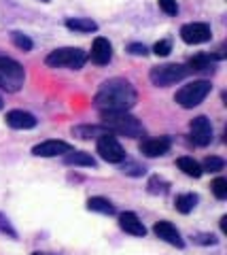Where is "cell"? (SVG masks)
Here are the masks:
<instances>
[{"label":"cell","instance_id":"1","mask_svg":"<svg viewBox=\"0 0 227 255\" xmlns=\"http://www.w3.org/2000/svg\"><path fill=\"white\" fill-rule=\"evenodd\" d=\"M138 94L134 85L125 79H111V81L102 83L98 90L93 105L100 113H111V111H130L136 105Z\"/></svg>","mask_w":227,"mask_h":255},{"label":"cell","instance_id":"2","mask_svg":"<svg viewBox=\"0 0 227 255\" xmlns=\"http://www.w3.org/2000/svg\"><path fill=\"white\" fill-rule=\"evenodd\" d=\"M102 117V126L111 134H119V136L128 138H138L143 136L145 128L134 115H130L128 111H111V113H100Z\"/></svg>","mask_w":227,"mask_h":255},{"label":"cell","instance_id":"3","mask_svg":"<svg viewBox=\"0 0 227 255\" xmlns=\"http://www.w3.org/2000/svg\"><path fill=\"white\" fill-rule=\"evenodd\" d=\"M23 81H26V73H23L21 64L13 58L0 55V90H4L6 94H15L21 90Z\"/></svg>","mask_w":227,"mask_h":255},{"label":"cell","instance_id":"4","mask_svg":"<svg viewBox=\"0 0 227 255\" xmlns=\"http://www.w3.org/2000/svg\"><path fill=\"white\" fill-rule=\"evenodd\" d=\"M210 90H213L210 81H204V79H200V81H191V83L183 85L181 90L176 92L174 100H176L183 109H193V107H198L200 102H204V98L210 94Z\"/></svg>","mask_w":227,"mask_h":255},{"label":"cell","instance_id":"5","mask_svg":"<svg viewBox=\"0 0 227 255\" xmlns=\"http://www.w3.org/2000/svg\"><path fill=\"white\" fill-rule=\"evenodd\" d=\"M85 60H87V53L83 49H76V47H62V49H56L47 55V64L53 68H73L79 70Z\"/></svg>","mask_w":227,"mask_h":255},{"label":"cell","instance_id":"6","mask_svg":"<svg viewBox=\"0 0 227 255\" xmlns=\"http://www.w3.org/2000/svg\"><path fill=\"white\" fill-rule=\"evenodd\" d=\"M187 73H189V68L183 66V64H161V66L151 68L149 77H151L153 85L168 87V85H174L181 81V79H185Z\"/></svg>","mask_w":227,"mask_h":255},{"label":"cell","instance_id":"7","mask_svg":"<svg viewBox=\"0 0 227 255\" xmlns=\"http://www.w3.org/2000/svg\"><path fill=\"white\" fill-rule=\"evenodd\" d=\"M98 153L108 164H121L125 159V151L121 147V142L117 140L111 132H106L98 138Z\"/></svg>","mask_w":227,"mask_h":255},{"label":"cell","instance_id":"8","mask_svg":"<svg viewBox=\"0 0 227 255\" xmlns=\"http://www.w3.org/2000/svg\"><path fill=\"white\" fill-rule=\"evenodd\" d=\"M189 136H191V142L198 147H206L210 145V140H213V124H210V119L200 115L191 119L189 124Z\"/></svg>","mask_w":227,"mask_h":255},{"label":"cell","instance_id":"9","mask_svg":"<svg viewBox=\"0 0 227 255\" xmlns=\"http://www.w3.org/2000/svg\"><path fill=\"white\" fill-rule=\"evenodd\" d=\"M181 38L187 45H202V43H208L210 38H213V32H210L208 23L193 21V23H185L181 28Z\"/></svg>","mask_w":227,"mask_h":255},{"label":"cell","instance_id":"10","mask_svg":"<svg viewBox=\"0 0 227 255\" xmlns=\"http://www.w3.org/2000/svg\"><path fill=\"white\" fill-rule=\"evenodd\" d=\"M153 232L157 238H161V241H166L168 245L172 247H178V249H183L185 247V241L181 238V234H178V230L172 226L170 221H157L153 226Z\"/></svg>","mask_w":227,"mask_h":255},{"label":"cell","instance_id":"11","mask_svg":"<svg viewBox=\"0 0 227 255\" xmlns=\"http://www.w3.org/2000/svg\"><path fill=\"white\" fill-rule=\"evenodd\" d=\"M68 151H73V147L64 140H45L41 145H36L32 149V153L36 157H56V155H64Z\"/></svg>","mask_w":227,"mask_h":255},{"label":"cell","instance_id":"12","mask_svg":"<svg viewBox=\"0 0 227 255\" xmlns=\"http://www.w3.org/2000/svg\"><path fill=\"white\" fill-rule=\"evenodd\" d=\"M89 58H91L93 64H98V66H104V64H108V62H111V58H113L111 43H108L104 36H98L96 41H93V45H91Z\"/></svg>","mask_w":227,"mask_h":255},{"label":"cell","instance_id":"13","mask_svg":"<svg viewBox=\"0 0 227 255\" xmlns=\"http://www.w3.org/2000/svg\"><path fill=\"white\" fill-rule=\"evenodd\" d=\"M170 151V138L168 136H161V138H149L140 142V153L147 155V157H159V155H166Z\"/></svg>","mask_w":227,"mask_h":255},{"label":"cell","instance_id":"14","mask_svg":"<svg viewBox=\"0 0 227 255\" xmlns=\"http://www.w3.org/2000/svg\"><path fill=\"white\" fill-rule=\"evenodd\" d=\"M6 124L15 130H30L36 126V117L28 111H9L6 113Z\"/></svg>","mask_w":227,"mask_h":255},{"label":"cell","instance_id":"15","mask_svg":"<svg viewBox=\"0 0 227 255\" xmlns=\"http://www.w3.org/2000/svg\"><path fill=\"white\" fill-rule=\"evenodd\" d=\"M119 226L123 232H128L132 236H145L147 234V228L143 226V221H140L134 213H121L119 215Z\"/></svg>","mask_w":227,"mask_h":255},{"label":"cell","instance_id":"16","mask_svg":"<svg viewBox=\"0 0 227 255\" xmlns=\"http://www.w3.org/2000/svg\"><path fill=\"white\" fill-rule=\"evenodd\" d=\"M64 164L68 166H89V168H93L96 166V159H93L89 153H85V151H68V153H64Z\"/></svg>","mask_w":227,"mask_h":255},{"label":"cell","instance_id":"17","mask_svg":"<svg viewBox=\"0 0 227 255\" xmlns=\"http://www.w3.org/2000/svg\"><path fill=\"white\" fill-rule=\"evenodd\" d=\"M176 164H178V168L187 174V177H193V179H200L202 172H204V170H202V166L195 162L193 157H178Z\"/></svg>","mask_w":227,"mask_h":255},{"label":"cell","instance_id":"18","mask_svg":"<svg viewBox=\"0 0 227 255\" xmlns=\"http://www.w3.org/2000/svg\"><path fill=\"white\" fill-rule=\"evenodd\" d=\"M106 132L108 130L104 126H76V128H73V134H76V136L83 138V140L102 136V134H106Z\"/></svg>","mask_w":227,"mask_h":255},{"label":"cell","instance_id":"19","mask_svg":"<svg viewBox=\"0 0 227 255\" xmlns=\"http://www.w3.org/2000/svg\"><path fill=\"white\" fill-rule=\"evenodd\" d=\"M217 60H219L217 55H204V53H200V55H195V58L189 60V70H213Z\"/></svg>","mask_w":227,"mask_h":255},{"label":"cell","instance_id":"20","mask_svg":"<svg viewBox=\"0 0 227 255\" xmlns=\"http://www.w3.org/2000/svg\"><path fill=\"white\" fill-rule=\"evenodd\" d=\"M66 28L68 30H75V32H96L98 30V23L87 19V17H75V19H68L66 21Z\"/></svg>","mask_w":227,"mask_h":255},{"label":"cell","instance_id":"21","mask_svg":"<svg viewBox=\"0 0 227 255\" xmlns=\"http://www.w3.org/2000/svg\"><path fill=\"white\" fill-rule=\"evenodd\" d=\"M195 204H198V196L195 194H181V196H176V200H174V206H176V211L178 213H191L195 209Z\"/></svg>","mask_w":227,"mask_h":255},{"label":"cell","instance_id":"22","mask_svg":"<svg viewBox=\"0 0 227 255\" xmlns=\"http://www.w3.org/2000/svg\"><path fill=\"white\" fill-rule=\"evenodd\" d=\"M87 209L93 211V213H102V215H113L115 213V206L108 202L106 198H100V196L89 198V200H87Z\"/></svg>","mask_w":227,"mask_h":255},{"label":"cell","instance_id":"23","mask_svg":"<svg viewBox=\"0 0 227 255\" xmlns=\"http://www.w3.org/2000/svg\"><path fill=\"white\" fill-rule=\"evenodd\" d=\"M210 189H213V194H215L217 200H225V198H227V179H223V177L215 179L213 185H210Z\"/></svg>","mask_w":227,"mask_h":255},{"label":"cell","instance_id":"24","mask_svg":"<svg viewBox=\"0 0 227 255\" xmlns=\"http://www.w3.org/2000/svg\"><path fill=\"white\" fill-rule=\"evenodd\" d=\"M223 166L225 162L221 157H217V155H210L204 159V166H202V170H208V172H219V170H223Z\"/></svg>","mask_w":227,"mask_h":255},{"label":"cell","instance_id":"25","mask_svg":"<svg viewBox=\"0 0 227 255\" xmlns=\"http://www.w3.org/2000/svg\"><path fill=\"white\" fill-rule=\"evenodd\" d=\"M168 181H163L161 177H151V181H149V191L151 194H166L168 191Z\"/></svg>","mask_w":227,"mask_h":255},{"label":"cell","instance_id":"26","mask_svg":"<svg viewBox=\"0 0 227 255\" xmlns=\"http://www.w3.org/2000/svg\"><path fill=\"white\" fill-rule=\"evenodd\" d=\"M11 38H13L15 47H19L21 51H30V49L34 47V45H32V41H30V38H28L26 34H21V32H13Z\"/></svg>","mask_w":227,"mask_h":255},{"label":"cell","instance_id":"27","mask_svg":"<svg viewBox=\"0 0 227 255\" xmlns=\"http://www.w3.org/2000/svg\"><path fill=\"white\" fill-rule=\"evenodd\" d=\"M121 170L125 174H132V177H143V174H145L143 166L136 164V162H128V159H123V162H121Z\"/></svg>","mask_w":227,"mask_h":255},{"label":"cell","instance_id":"28","mask_svg":"<svg viewBox=\"0 0 227 255\" xmlns=\"http://www.w3.org/2000/svg\"><path fill=\"white\" fill-rule=\"evenodd\" d=\"M159 9L166 15H176L178 4H176V0H159Z\"/></svg>","mask_w":227,"mask_h":255},{"label":"cell","instance_id":"29","mask_svg":"<svg viewBox=\"0 0 227 255\" xmlns=\"http://www.w3.org/2000/svg\"><path fill=\"white\" fill-rule=\"evenodd\" d=\"M170 51H172L170 41H159V43H155V47H153V53L155 55H161V58H166Z\"/></svg>","mask_w":227,"mask_h":255},{"label":"cell","instance_id":"30","mask_svg":"<svg viewBox=\"0 0 227 255\" xmlns=\"http://www.w3.org/2000/svg\"><path fill=\"white\" fill-rule=\"evenodd\" d=\"M0 230H2V232H4V234H9L11 238H15V236H17V232H15V230L11 228V223H9V219H6V217H4V215H2V213H0Z\"/></svg>","mask_w":227,"mask_h":255},{"label":"cell","instance_id":"31","mask_svg":"<svg viewBox=\"0 0 227 255\" xmlns=\"http://www.w3.org/2000/svg\"><path fill=\"white\" fill-rule=\"evenodd\" d=\"M128 51H130L132 55H143V58L149 53L147 47H145V45H140V43H132V45H128Z\"/></svg>","mask_w":227,"mask_h":255},{"label":"cell","instance_id":"32","mask_svg":"<svg viewBox=\"0 0 227 255\" xmlns=\"http://www.w3.org/2000/svg\"><path fill=\"white\" fill-rule=\"evenodd\" d=\"M193 241L198 243V245H215V243H217V238H215L213 234H198V236L193 238Z\"/></svg>","mask_w":227,"mask_h":255},{"label":"cell","instance_id":"33","mask_svg":"<svg viewBox=\"0 0 227 255\" xmlns=\"http://www.w3.org/2000/svg\"><path fill=\"white\" fill-rule=\"evenodd\" d=\"M225 221H227V217L221 219V230H223V232H227V223H225Z\"/></svg>","mask_w":227,"mask_h":255},{"label":"cell","instance_id":"34","mask_svg":"<svg viewBox=\"0 0 227 255\" xmlns=\"http://www.w3.org/2000/svg\"><path fill=\"white\" fill-rule=\"evenodd\" d=\"M32 255H56V253H41L38 251V253H32Z\"/></svg>","mask_w":227,"mask_h":255},{"label":"cell","instance_id":"35","mask_svg":"<svg viewBox=\"0 0 227 255\" xmlns=\"http://www.w3.org/2000/svg\"><path fill=\"white\" fill-rule=\"evenodd\" d=\"M41 2H49V0H41Z\"/></svg>","mask_w":227,"mask_h":255}]
</instances>
